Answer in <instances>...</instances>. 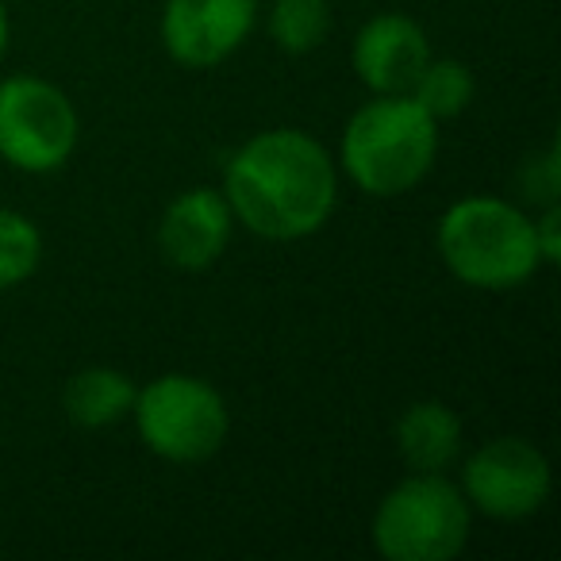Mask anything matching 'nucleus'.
I'll return each instance as SVG.
<instances>
[{
  "instance_id": "1",
  "label": "nucleus",
  "mask_w": 561,
  "mask_h": 561,
  "mask_svg": "<svg viewBox=\"0 0 561 561\" xmlns=\"http://www.w3.org/2000/svg\"><path fill=\"white\" fill-rule=\"evenodd\" d=\"M224 196L247 231L270 242H297L331 219L339 173L312 135L273 127L231 154L224 170Z\"/></svg>"
},
{
  "instance_id": "2",
  "label": "nucleus",
  "mask_w": 561,
  "mask_h": 561,
  "mask_svg": "<svg viewBox=\"0 0 561 561\" xmlns=\"http://www.w3.org/2000/svg\"><path fill=\"white\" fill-rule=\"evenodd\" d=\"M438 154V119L412 93L377 96L343 131V165L369 196H400L431 173Z\"/></svg>"
},
{
  "instance_id": "3",
  "label": "nucleus",
  "mask_w": 561,
  "mask_h": 561,
  "mask_svg": "<svg viewBox=\"0 0 561 561\" xmlns=\"http://www.w3.org/2000/svg\"><path fill=\"white\" fill-rule=\"evenodd\" d=\"M438 254L469 289H519L542 265L535 227L515 204L496 196H466L438 219Z\"/></svg>"
},
{
  "instance_id": "4",
  "label": "nucleus",
  "mask_w": 561,
  "mask_h": 561,
  "mask_svg": "<svg viewBox=\"0 0 561 561\" xmlns=\"http://www.w3.org/2000/svg\"><path fill=\"white\" fill-rule=\"evenodd\" d=\"M469 542V500L443 473H415L381 500L374 546L389 561H450Z\"/></svg>"
},
{
  "instance_id": "5",
  "label": "nucleus",
  "mask_w": 561,
  "mask_h": 561,
  "mask_svg": "<svg viewBox=\"0 0 561 561\" xmlns=\"http://www.w3.org/2000/svg\"><path fill=\"white\" fill-rule=\"evenodd\" d=\"M135 427L150 454L178 466L208 461L231 431L227 404L208 381L165 374L135 392Z\"/></svg>"
},
{
  "instance_id": "6",
  "label": "nucleus",
  "mask_w": 561,
  "mask_h": 561,
  "mask_svg": "<svg viewBox=\"0 0 561 561\" xmlns=\"http://www.w3.org/2000/svg\"><path fill=\"white\" fill-rule=\"evenodd\" d=\"M78 147V108L43 78L0 81V158L24 173H55Z\"/></svg>"
},
{
  "instance_id": "7",
  "label": "nucleus",
  "mask_w": 561,
  "mask_h": 561,
  "mask_svg": "<svg viewBox=\"0 0 561 561\" xmlns=\"http://www.w3.org/2000/svg\"><path fill=\"white\" fill-rule=\"evenodd\" d=\"M466 500L492 519H527L550 496V461L519 435L484 443L466 461Z\"/></svg>"
},
{
  "instance_id": "8",
  "label": "nucleus",
  "mask_w": 561,
  "mask_h": 561,
  "mask_svg": "<svg viewBox=\"0 0 561 561\" xmlns=\"http://www.w3.org/2000/svg\"><path fill=\"white\" fill-rule=\"evenodd\" d=\"M257 0H170L162 12V47L188 70H208L247 43Z\"/></svg>"
},
{
  "instance_id": "9",
  "label": "nucleus",
  "mask_w": 561,
  "mask_h": 561,
  "mask_svg": "<svg viewBox=\"0 0 561 561\" xmlns=\"http://www.w3.org/2000/svg\"><path fill=\"white\" fill-rule=\"evenodd\" d=\"M431 62V43L415 20L400 12L374 16L358 35H354V70L362 85L374 89L377 96L412 93L415 78Z\"/></svg>"
},
{
  "instance_id": "10",
  "label": "nucleus",
  "mask_w": 561,
  "mask_h": 561,
  "mask_svg": "<svg viewBox=\"0 0 561 561\" xmlns=\"http://www.w3.org/2000/svg\"><path fill=\"white\" fill-rule=\"evenodd\" d=\"M231 208L219 188H188L165 208L158 227V247L178 270H208L231 242Z\"/></svg>"
},
{
  "instance_id": "11",
  "label": "nucleus",
  "mask_w": 561,
  "mask_h": 561,
  "mask_svg": "<svg viewBox=\"0 0 561 561\" xmlns=\"http://www.w3.org/2000/svg\"><path fill=\"white\" fill-rule=\"evenodd\" d=\"M397 450L415 473H443L461 450V420L443 400H420L397 420Z\"/></svg>"
},
{
  "instance_id": "12",
  "label": "nucleus",
  "mask_w": 561,
  "mask_h": 561,
  "mask_svg": "<svg viewBox=\"0 0 561 561\" xmlns=\"http://www.w3.org/2000/svg\"><path fill=\"white\" fill-rule=\"evenodd\" d=\"M135 385L127 374L112 366H89L70 377L62 392V408L78 427H108V423L124 420L135 408Z\"/></svg>"
},
{
  "instance_id": "13",
  "label": "nucleus",
  "mask_w": 561,
  "mask_h": 561,
  "mask_svg": "<svg viewBox=\"0 0 561 561\" xmlns=\"http://www.w3.org/2000/svg\"><path fill=\"white\" fill-rule=\"evenodd\" d=\"M270 35L285 55H308L331 35L328 0H273Z\"/></svg>"
},
{
  "instance_id": "14",
  "label": "nucleus",
  "mask_w": 561,
  "mask_h": 561,
  "mask_svg": "<svg viewBox=\"0 0 561 561\" xmlns=\"http://www.w3.org/2000/svg\"><path fill=\"white\" fill-rule=\"evenodd\" d=\"M473 73H469L466 62H458V58H431L427 66H423V73L415 78L412 85V96L423 104V108L431 112L435 119H454L461 116V112L469 108V101H473Z\"/></svg>"
},
{
  "instance_id": "15",
  "label": "nucleus",
  "mask_w": 561,
  "mask_h": 561,
  "mask_svg": "<svg viewBox=\"0 0 561 561\" xmlns=\"http://www.w3.org/2000/svg\"><path fill=\"white\" fill-rule=\"evenodd\" d=\"M43 234L24 211L0 208V289H16L39 270Z\"/></svg>"
},
{
  "instance_id": "16",
  "label": "nucleus",
  "mask_w": 561,
  "mask_h": 561,
  "mask_svg": "<svg viewBox=\"0 0 561 561\" xmlns=\"http://www.w3.org/2000/svg\"><path fill=\"white\" fill-rule=\"evenodd\" d=\"M530 227H535V242H538V257H542V265H558V257H561V208L558 204H546V211Z\"/></svg>"
},
{
  "instance_id": "17",
  "label": "nucleus",
  "mask_w": 561,
  "mask_h": 561,
  "mask_svg": "<svg viewBox=\"0 0 561 561\" xmlns=\"http://www.w3.org/2000/svg\"><path fill=\"white\" fill-rule=\"evenodd\" d=\"M530 201H542V204H558V154H546L538 162H530V178H527V193Z\"/></svg>"
},
{
  "instance_id": "18",
  "label": "nucleus",
  "mask_w": 561,
  "mask_h": 561,
  "mask_svg": "<svg viewBox=\"0 0 561 561\" xmlns=\"http://www.w3.org/2000/svg\"><path fill=\"white\" fill-rule=\"evenodd\" d=\"M9 50V12H4V0H0V58Z\"/></svg>"
}]
</instances>
